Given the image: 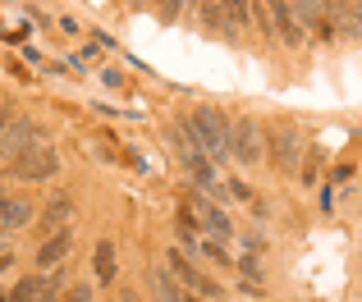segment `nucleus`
Segmentation results:
<instances>
[{"instance_id": "nucleus-1", "label": "nucleus", "mask_w": 362, "mask_h": 302, "mask_svg": "<svg viewBox=\"0 0 362 302\" xmlns=\"http://www.w3.org/2000/svg\"><path fill=\"white\" fill-rule=\"evenodd\" d=\"M184 128L197 138V147H202L211 160H225V156H230V147H234V128H230V119H225L221 110H211V106L193 110V115L184 119Z\"/></svg>"}, {"instance_id": "nucleus-2", "label": "nucleus", "mask_w": 362, "mask_h": 302, "mask_svg": "<svg viewBox=\"0 0 362 302\" xmlns=\"http://www.w3.org/2000/svg\"><path fill=\"white\" fill-rule=\"evenodd\" d=\"M9 174L28 179V183L55 179V174H60V151H55V147H46V143H37V147H28L23 156H14V160H9Z\"/></svg>"}, {"instance_id": "nucleus-3", "label": "nucleus", "mask_w": 362, "mask_h": 302, "mask_svg": "<svg viewBox=\"0 0 362 302\" xmlns=\"http://www.w3.org/2000/svg\"><path fill=\"white\" fill-rule=\"evenodd\" d=\"M266 151H271V160L289 174V169H298V156H303V133L293 124H271L266 128Z\"/></svg>"}, {"instance_id": "nucleus-4", "label": "nucleus", "mask_w": 362, "mask_h": 302, "mask_svg": "<svg viewBox=\"0 0 362 302\" xmlns=\"http://www.w3.org/2000/svg\"><path fill=\"white\" fill-rule=\"evenodd\" d=\"M266 14H271V23H275V42H284L289 51H303V46H308V28L293 14L289 0H266Z\"/></svg>"}, {"instance_id": "nucleus-5", "label": "nucleus", "mask_w": 362, "mask_h": 302, "mask_svg": "<svg viewBox=\"0 0 362 302\" xmlns=\"http://www.w3.org/2000/svg\"><path fill=\"white\" fill-rule=\"evenodd\" d=\"M234 160H243V165H257V160L266 156V143H262V128H257L252 115H243L239 124H234V147H230Z\"/></svg>"}, {"instance_id": "nucleus-6", "label": "nucleus", "mask_w": 362, "mask_h": 302, "mask_svg": "<svg viewBox=\"0 0 362 302\" xmlns=\"http://www.w3.org/2000/svg\"><path fill=\"white\" fill-rule=\"evenodd\" d=\"M28 147H37V124L28 115H9L5 119V138H0V156L14 160V156H23Z\"/></svg>"}, {"instance_id": "nucleus-7", "label": "nucleus", "mask_w": 362, "mask_h": 302, "mask_svg": "<svg viewBox=\"0 0 362 302\" xmlns=\"http://www.w3.org/2000/svg\"><path fill=\"white\" fill-rule=\"evenodd\" d=\"M165 261H170V270H175V275H179V279H184V284H188V289H193V294H206V298H221V284H216V279H211V275H202V270H197V266H193V261H188V257H184V252H170V257H165Z\"/></svg>"}, {"instance_id": "nucleus-8", "label": "nucleus", "mask_w": 362, "mask_h": 302, "mask_svg": "<svg viewBox=\"0 0 362 302\" xmlns=\"http://www.w3.org/2000/svg\"><path fill=\"white\" fill-rule=\"evenodd\" d=\"M289 5H293V14L303 18V28H312L321 42H330V37H335V23L326 18V0H289Z\"/></svg>"}, {"instance_id": "nucleus-9", "label": "nucleus", "mask_w": 362, "mask_h": 302, "mask_svg": "<svg viewBox=\"0 0 362 302\" xmlns=\"http://www.w3.org/2000/svg\"><path fill=\"white\" fill-rule=\"evenodd\" d=\"M69 248H74V229H60L37 248V266L42 270H60V261H69Z\"/></svg>"}, {"instance_id": "nucleus-10", "label": "nucleus", "mask_w": 362, "mask_h": 302, "mask_svg": "<svg viewBox=\"0 0 362 302\" xmlns=\"http://www.w3.org/2000/svg\"><path fill=\"white\" fill-rule=\"evenodd\" d=\"M193 211H197V224H202V229L211 234V238H230V234H234L230 215H225L221 206H211L206 197H197V202H193Z\"/></svg>"}, {"instance_id": "nucleus-11", "label": "nucleus", "mask_w": 362, "mask_h": 302, "mask_svg": "<svg viewBox=\"0 0 362 302\" xmlns=\"http://www.w3.org/2000/svg\"><path fill=\"white\" fill-rule=\"evenodd\" d=\"M69 215H74V202L64 193H55L51 202H46V211H42V229H46V238L51 234H60V229H69Z\"/></svg>"}, {"instance_id": "nucleus-12", "label": "nucleus", "mask_w": 362, "mask_h": 302, "mask_svg": "<svg viewBox=\"0 0 362 302\" xmlns=\"http://www.w3.org/2000/svg\"><path fill=\"white\" fill-rule=\"evenodd\" d=\"M221 5H225V37L234 42V37H239V28L252 18L257 5H252V0H221Z\"/></svg>"}, {"instance_id": "nucleus-13", "label": "nucleus", "mask_w": 362, "mask_h": 302, "mask_svg": "<svg viewBox=\"0 0 362 302\" xmlns=\"http://www.w3.org/2000/svg\"><path fill=\"white\" fill-rule=\"evenodd\" d=\"M92 275H97L101 284H110V279H115V243H110V238H101L97 252H92Z\"/></svg>"}, {"instance_id": "nucleus-14", "label": "nucleus", "mask_w": 362, "mask_h": 302, "mask_svg": "<svg viewBox=\"0 0 362 302\" xmlns=\"http://www.w3.org/2000/svg\"><path fill=\"white\" fill-rule=\"evenodd\" d=\"M33 220V202H23V197H5V211H0V224H5L9 234L23 229V224Z\"/></svg>"}, {"instance_id": "nucleus-15", "label": "nucleus", "mask_w": 362, "mask_h": 302, "mask_svg": "<svg viewBox=\"0 0 362 302\" xmlns=\"http://www.w3.org/2000/svg\"><path fill=\"white\" fill-rule=\"evenodd\" d=\"M151 298H156V302H188L175 284H170L165 270H151Z\"/></svg>"}, {"instance_id": "nucleus-16", "label": "nucleus", "mask_w": 362, "mask_h": 302, "mask_svg": "<svg viewBox=\"0 0 362 302\" xmlns=\"http://www.w3.org/2000/svg\"><path fill=\"white\" fill-rule=\"evenodd\" d=\"M197 5H202V9H197L202 28H221V32H225V5H221V0H197Z\"/></svg>"}, {"instance_id": "nucleus-17", "label": "nucleus", "mask_w": 362, "mask_h": 302, "mask_svg": "<svg viewBox=\"0 0 362 302\" xmlns=\"http://www.w3.org/2000/svg\"><path fill=\"white\" fill-rule=\"evenodd\" d=\"M37 298H42V279L28 275V279H18V284L9 289V298H5V302H37Z\"/></svg>"}, {"instance_id": "nucleus-18", "label": "nucleus", "mask_w": 362, "mask_h": 302, "mask_svg": "<svg viewBox=\"0 0 362 302\" xmlns=\"http://www.w3.org/2000/svg\"><path fill=\"white\" fill-rule=\"evenodd\" d=\"M60 289H64V275H60V270H51V275L42 279V298H37V302H55V298H60Z\"/></svg>"}, {"instance_id": "nucleus-19", "label": "nucleus", "mask_w": 362, "mask_h": 302, "mask_svg": "<svg viewBox=\"0 0 362 302\" xmlns=\"http://www.w3.org/2000/svg\"><path fill=\"white\" fill-rule=\"evenodd\" d=\"M202 257H206V261H216V266H234V261H230V257H225V248H221V238H206V243H202Z\"/></svg>"}, {"instance_id": "nucleus-20", "label": "nucleus", "mask_w": 362, "mask_h": 302, "mask_svg": "<svg viewBox=\"0 0 362 302\" xmlns=\"http://www.w3.org/2000/svg\"><path fill=\"white\" fill-rule=\"evenodd\" d=\"M184 5H188V0H160V18H165V23H170V18H179V14H184Z\"/></svg>"}, {"instance_id": "nucleus-21", "label": "nucleus", "mask_w": 362, "mask_h": 302, "mask_svg": "<svg viewBox=\"0 0 362 302\" xmlns=\"http://www.w3.org/2000/svg\"><path fill=\"white\" fill-rule=\"evenodd\" d=\"M234 266H239L243 275H262V261H257L252 252H243V261H234Z\"/></svg>"}, {"instance_id": "nucleus-22", "label": "nucleus", "mask_w": 362, "mask_h": 302, "mask_svg": "<svg viewBox=\"0 0 362 302\" xmlns=\"http://www.w3.org/2000/svg\"><path fill=\"white\" fill-rule=\"evenodd\" d=\"M64 302H92V284H74L69 294H64Z\"/></svg>"}, {"instance_id": "nucleus-23", "label": "nucleus", "mask_w": 362, "mask_h": 302, "mask_svg": "<svg viewBox=\"0 0 362 302\" xmlns=\"http://www.w3.org/2000/svg\"><path fill=\"white\" fill-rule=\"evenodd\" d=\"M124 302H138V294H129V298H124Z\"/></svg>"}, {"instance_id": "nucleus-24", "label": "nucleus", "mask_w": 362, "mask_h": 302, "mask_svg": "<svg viewBox=\"0 0 362 302\" xmlns=\"http://www.w3.org/2000/svg\"><path fill=\"white\" fill-rule=\"evenodd\" d=\"M133 5H138V0H133Z\"/></svg>"}, {"instance_id": "nucleus-25", "label": "nucleus", "mask_w": 362, "mask_h": 302, "mask_svg": "<svg viewBox=\"0 0 362 302\" xmlns=\"http://www.w3.org/2000/svg\"><path fill=\"white\" fill-rule=\"evenodd\" d=\"M197 302H202V298H197Z\"/></svg>"}]
</instances>
